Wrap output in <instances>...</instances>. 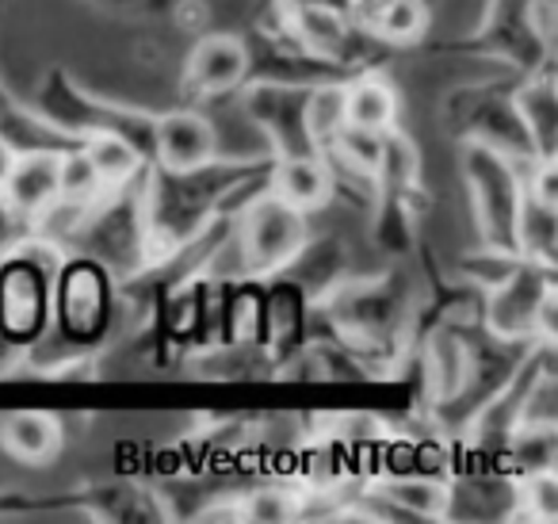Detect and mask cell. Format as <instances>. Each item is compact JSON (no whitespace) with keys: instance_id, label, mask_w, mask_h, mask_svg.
I'll list each match as a JSON object with an SVG mask.
<instances>
[{"instance_id":"cell-1","label":"cell","mask_w":558,"mask_h":524,"mask_svg":"<svg viewBox=\"0 0 558 524\" xmlns=\"http://www.w3.org/2000/svg\"><path fill=\"white\" fill-rule=\"evenodd\" d=\"M268 154L210 157L192 169L149 165L142 172V218H146L149 264L169 261L222 218H233L248 200L268 192Z\"/></svg>"},{"instance_id":"cell-2","label":"cell","mask_w":558,"mask_h":524,"mask_svg":"<svg viewBox=\"0 0 558 524\" xmlns=\"http://www.w3.org/2000/svg\"><path fill=\"white\" fill-rule=\"evenodd\" d=\"M123 291L119 279L88 253H62L50 287V330L47 341L62 353L50 360L43 379H65L93 353H100L119 330Z\"/></svg>"},{"instance_id":"cell-3","label":"cell","mask_w":558,"mask_h":524,"mask_svg":"<svg viewBox=\"0 0 558 524\" xmlns=\"http://www.w3.org/2000/svg\"><path fill=\"white\" fill-rule=\"evenodd\" d=\"M27 108L43 119L47 127H54L58 134H65L70 142H81L88 134H123L126 142L142 150V154H154V111L138 108V104H119L104 100V96L88 93L73 73H65L62 66H50L47 73L35 85Z\"/></svg>"},{"instance_id":"cell-4","label":"cell","mask_w":558,"mask_h":524,"mask_svg":"<svg viewBox=\"0 0 558 524\" xmlns=\"http://www.w3.org/2000/svg\"><path fill=\"white\" fill-rule=\"evenodd\" d=\"M517 81L520 78L497 73V78L466 81V85L451 88L444 96L440 123L456 139V146L471 142V146L497 150V154L512 157V162H539L524 123H520L517 96H512Z\"/></svg>"},{"instance_id":"cell-5","label":"cell","mask_w":558,"mask_h":524,"mask_svg":"<svg viewBox=\"0 0 558 524\" xmlns=\"http://www.w3.org/2000/svg\"><path fill=\"white\" fill-rule=\"evenodd\" d=\"M478 322L517 345L558 348V269L520 257L501 284L482 291Z\"/></svg>"},{"instance_id":"cell-6","label":"cell","mask_w":558,"mask_h":524,"mask_svg":"<svg viewBox=\"0 0 558 524\" xmlns=\"http://www.w3.org/2000/svg\"><path fill=\"white\" fill-rule=\"evenodd\" d=\"M62 249L32 238L0 257V341L27 353L50 330V287Z\"/></svg>"},{"instance_id":"cell-7","label":"cell","mask_w":558,"mask_h":524,"mask_svg":"<svg viewBox=\"0 0 558 524\" xmlns=\"http://www.w3.org/2000/svg\"><path fill=\"white\" fill-rule=\"evenodd\" d=\"M138 184L104 192L100 200L88 207L77 234H73L70 246H65V253L96 257L119 284L149 269V241H146V218H142Z\"/></svg>"},{"instance_id":"cell-8","label":"cell","mask_w":558,"mask_h":524,"mask_svg":"<svg viewBox=\"0 0 558 524\" xmlns=\"http://www.w3.org/2000/svg\"><path fill=\"white\" fill-rule=\"evenodd\" d=\"M524 169L527 162H512L497 150L471 146V142L459 146V177H463L482 246L517 253L512 234H517L520 200H524Z\"/></svg>"},{"instance_id":"cell-9","label":"cell","mask_w":558,"mask_h":524,"mask_svg":"<svg viewBox=\"0 0 558 524\" xmlns=\"http://www.w3.org/2000/svg\"><path fill=\"white\" fill-rule=\"evenodd\" d=\"M314 234L311 215L279 200L276 192H260L233 215L230 241L238 253L241 276L268 279L291 264V257L306 246Z\"/></svg>"},{"instance_id":"cell-10","label":"cell","mask_w":558,"mask_h":524,"mask_svg":"<svg viewBox=\"0 0 558 524\" xmlns=\"http://www.w3.org/2000/svg\"><path fill=\"white\" fill-rule=\"evenodd\" d=\"M306 96L311 88L279 85V81H248L238 93L241 116L253 127L268 157L318 154L306 131Z\"/></svg>"},{"instance_id":"cell-11","label":"cell","mask_w":558,"mask_h":524,"mask_svg":"<svg viewBox=\"0 0 558 524\" xmlns=\"http://www.w3.org/2000/svg\"><path fill=\"white\" fill-rule=\"evenodd\" d=\"M180 85L195 104L226 100L238 96L248 85V47L245 35L233 32H210L192 43L184 58Z\"/></svg>"},{"instance_id":"cell-12","label":"cell","mask_w":558,"mask_h":524,"mask_svg":"<svg viewBox=\"0 0 558 524\" xmlns=\"http://www.w3.org/2000/svg\"><path fill=\"white\" fill-rule=\"evenodd\" d=\"M314 325V299L288 276L264 279V353L271 360V371L279 376L283 364H291L311 345Z\"/></svg>"},{"instance_id":"cell-13","label":"cell","mask_w":558,"mask_h":524,"mask_svg":"<svg viewBox=\"0 0 558 524\" xmlns=\"http://www.w3.org/2000/svg\"><path fill=\"white\" fill-rule=\"evenodd\" d=\"M222 154L218 142V127L207 119V111L187 104V108L161 111L154 119V154L149 165H165V169H192L210 157Z\"/></svg>"},{"instance_id":"cell-14","label":"cell","mask_w":558,"mask_h":524,"mask_svg":"<svg viewBox=\"0 0 558 524\" xmlns=\"http://www.w3.org/2000/svg\"><path fill=\"white\" fill-rule=\"evenodd\" d=\"M0 448L24 467H47L65 448V421L50 406H16L0 421Z\"/></svg>"},{"instance_id":"cell-15","label":"cell","mask_w":558,"mask_h":524,"mask_svg":"<svg viewBox=\"0 0 558 524\" xmlns=\"http://www.w3.org/2000/svg\"><path fill=\"white\" fill-rule=\"evenodd\" d=\"M58 154L62 150H27V154H16V165H12L9 180L0 188L4 203L16 215H24L32 226L58 203Z\"/></svg>"},{"instance_id":"cell-16","label":"cell","mask_w":558,"mask_h":524,"mask_svg":"<svg viewBox=\"0 0 558 524\" xmlns=\"http://www.w3.org/2000/svg\"><path fill=\"white\" fill-rule=\"evenodd\" d=\"M344 123L375 134L402 127V96H398L395 81L383 70L352 73L344 81Z\"/></svg>"},{"instance_id":"cell-17","label":"cell","mask_w":558,"mask_h":524,"mask_svg":"<svg viewBox=\"0 0 558 524\" xmlns=\"http://www.w3.org/2000/svg\"><path fill=\"white\" fill-rule=\"evenodd\" d=\"M517 111L539 162H558V73L539 70L517 81Z\"/></svg>"},{"instance_id":"cell-18","label":"cell","mask_w":558,"mask_h":524,"mask_svg":"<svg viewBox=\"0 0 558 524\" xmlns=\"http://www.w3.org/2000/svg\"><path fill=\"white\" fill-rule=\"evenodd\" d=\"M268 192L288 200L291 207L318 215L333 203V184H329V165L322 154H299V157H271Z\"/></svg>"},{"instance_id":"cell-19","label":"cell","mask_w":558,"mask_h":524,"mask_svg":"<svg viewBox=\"0 0 558 524\" xmlns=\"http://www.w3.org/2000/svg\"><path fill=\"white\" fill-rule=\"evenodd\" d=\"M279 276L295 279V284L318 302L322 295L333 291L341 279L352 276V253L337 234H311L306 246L291 257V264L279 272Z\"/></svg>"},{"instance_id":"cell-20","label":"cell","mask_w":558,"mask_h":524,"mask_svg":"<svg viewBox=\"0 0 558 524\" xmlns=\"http://www.w3.org/2000/svg\"><path fill=\"white\" fill-rule=\"evenodd\" d=\"M81 154L88 157V165L96 169L100 177L104 192H116V188H126V184H138L142 172L149 169V157L142 154L134 142H126L123 134H88V139L77 142Z\"/></svg>"},{"instance_id":"cell-21","label":"cell","mask_w":558,"mask_h":524,"mask_svg":"<svg viewBox=\"0 0 558 524\" xmlns=\"http://www.w3.org/2000/svg\"><path fill=\"white\" fill-rule=\"evenodd\" d=\"M512 249H517V257H524V261L555 264L558 269V203L555 200H543V195H532L524 188Z\"/></svg>"},{"instance_id":"cell-22","label":"cell","mask_w":558,"mask_h":524,"mask_svg":"<svg viewBox=\"0 0 558 524\" xmlns=\"http://www.w3.org/2000/svg\"><path fill=\"white\" fill-rule=\"evenodd\" d=\"M0 139L12 142L20 154H27V150H65V146H73L65 134H58L54 127L43 123V119L27 108V100H20V96L4 85V78H0Z\"/></svg>"},{"instance_id":"cell-23","label":"cell","mask_w":558,"mask_h":524,"mask_svg":"<svg viewBox=\"0 0 558 524\" xmlns=\"http://www.w3.org/2000/svg\"><path fill=\"white\" fill-rule=\"evenodd\" d=\"M501 467L509 475H535V471H558V425L524 421L501 452Z\"/></svg>"},{"instance_id":"cell-24","label":"cell","mask_w":558,"mask_h":524,"mask_svg":"<svg viewBox=\"0 0 558 524\" xmlns=\"http://www.w3.org/2000/svg\"><path fill=\"white\" fill-rule=\"evenodd\" d=\"M344 127V81H329V85H314L306 96V131H311L314 150H326Z\"/></svg>"},{"instance_id":"cell-25","label":"cell","mask_w":558,"mask_h":524,"mask_svg":"<svg viewBox=\"0 0 558 524\" xmlns=\"http://www.w3.org/2000/svg\"><path fill=\"white\" fill-rule=\"evenodd\" d=\"M512 516L532 521V524H555L558 521V471L520 475L517 478V509H512Z\"/></svg>"},{"instance_id":"cell-26","label":"cell","mask_w":558,"mask_h":524,"mask_svg":"<svg viewBox=\"0 0 558 524\" xmlns=\"http://www.w3.org/2000/svg\"><path fill=\"white\" fill-rule=\"evenodd\" d=\"M100 195H104V184H100V177H96L93 165H88V157L81 154V146L77 142L65 146L62 154H58V200L93 207Z\"/></svg>"},{"instance_id":"cell-27","label":"cell","mask_w":558,"mask_h":524,"mask_svg":"<svg viewBox=\"0 0 558 524\" xmlns=\"http://www.w3.org/2000/svg\"><path fill=\"white\" fill-rule=\"evenodd\" d=\"M295 513V490L291 486H256L253 493H245L241 501H233V516L238 521H260V524H279V521H291Z\"/></svg>"},{"instance_id":"cell-28","label":"cell","mask_w":558,"mask_h":524,"mask_svg":"<svg viewBox=\"0 0 558 524\" xmlns=\"http://www.w3.org/2000/svg\"><path fill=\"white\" fill-rule=\"evenodd\" d=\"M517 261H520V257L509 253V249H494V246H482V241H478V249L463 253L456 276L463 279V284L478 287V291H489V287L501 284V279L509 276Z\"/></svg>"},{"instance_id":"cell-29","label":"cell","mask_w":558,"mask_h":524,"mask_svg":"<svg viewBox=\"0 0 558 524\" xmlns=\"http://www.w3.org/2000/svg\"><path fill=\"white\" fill-rule=\"evenodd\" d=\"M322 154H333V157H341L344 165H356V169H364L375 177V165H379V154H383V134L360 131V127L344 123L341 131H337V139L329 142Z\"/></svg>"},{"instance_id":"cell-30","label":"cell","mask_w":558,"mask_h":524,"mask_svg":"<svg viewBox=\"0 0 558 524\" xmlns=\"http://www.w3.org/2000/svg\"><path fill=\"white\" fill-rule=\"evenodd\" d=\"M88 4L123 20H172L184 9V0H88Z\"/></svg>"},{"instance_id":"cell-31","label":"cell","mask_w":558,"mask_h":524,"mask_svg":"<svg viewBox=\"0 0 558 524\" xmlns=\"http://www.w3.org/2000/svg\"><path fill=\"white\" fill-rule=\"evenodd\" d=\"M32 238H35V226L27 223L24 215H16V211L4 203V195H0V257H9L12 249H20Z\"/></svg>"},{"instance_id":"cell-32","label":"cell","mask_w":558,"mask_h":524,"mask_svg":"<svg viewBox=\"0 0 558 524\" xmlns=\"http://www.w3.org/2000/svg\"><path fill=\"white\" fill-rule=\"evenodd\" d=\"M295 9H322V12H341V16H352L356 0H276V12H295Z\"/></svg>"},{"instance_id":"cell-33","label":"cell","mask_w":558,"mask_h":524,"mask_svg":"<svg viewBox=\"0 0 558 524\" xmlns=\"http://www.w3.org/2000/svg\"><path fill=\"white\" fill-rule=\"evenodd\" d=\"M16 154H20V150L12 146V142L0 139V188H4V180H9L12 165H16Z\"/></svg>"}]
</instances>
